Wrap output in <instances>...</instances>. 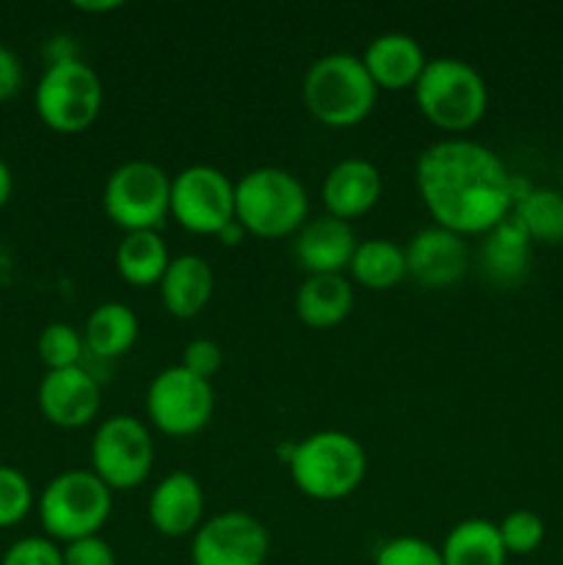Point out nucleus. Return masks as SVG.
Here are the masks:
<instances>
[{
  "mask_svg": "<svg viewBox=\"0 0 563 565\" xmlns=\"http://www.w3.org/2000/svg\"><path fill=\"white\" fill-rule=\"evenodd\" d=\"M414 180L436 226L456 235H486L513 210V177L489 147L445 138L423 149Z\"/></svg>",
  "mask_w": 563,
  "mask_h": 565,
  "instance_id": "f257e3e1",
  "label": "nucleus"
},
{
  "mask_svg": "<svg viewBox=\"0 0 563 565\" xmlns=\"http://www.w3.org/2000/svg\"><path fill=\"white\" fill-rule=\"evenodd\" d=\"M290 480L304 497L334 502L353 494L368 475V452L342 430H318L285 450Z\"/></svg>",
  "mask_w": 563,
  "mask_h": 565,
  "instance_id": "f03ea898",
  "label": "nucleus"
},
{
  "mask_svg": "<svg viewBox=\"0 0 563 565\" xmlns=\"http://www.w3.org/2000/svg\"><path fill=\"white\" fill-rule=\"evenodd\" d=\"M304 105L326 127H353L375 108L379 86L359 55L329 53L312 61L304 75Z\"/></svg>",
  "mask_w": 563,
  "mask_h": 565,
  "instance_id": "7ed1b4c3",
  "label": "nucleus"
},
{
  "mask_svg": "<svg viewBox=\"0 0 563 565\" xmlns=\"http://www.w3.org/2000/svg\"><path fill=\"white\" fill-rule=\"evenodd\" d=\"M307 191L296 174L259 166L235 182V221L246 235L276 241L298 232L307 218Z\"/></svg>",
  "mask_w": 563,
  "mask_h": 565,
  "instance_id": "20e7f679",
  "label": "nucleus"
},
{
  "mask_svg": "<svg viewBox=\"0 0 563 565\" xmlns=\"http://www.w3.org/2000/svg\"><path fill=\"white\" fill-rule=\"evenodd\" d=\"M414 99L425 119L447 132H464L484 119L489 88L484 75L461 58H431L414 86Z\"/></svg>",
  "mask_w": 563,
  "mask_h": 565,
  "instance_id": "39448f33",
  "label": "nucleus"
},
{
  "mask_svg": "<svg viewBox=\"0 0 563 565\" xmlns=\"http://www.w3.org/2000/svg\"><path fill=\"white\" fill-rule=\"evenodd\" d=\"M114 511V491L94 472L70 469L44 486L39 497V519L50 541L92 539L99 535Z\"/></svg>",
  "mask_w": 563,
  "mask_h": 565,
  "instance_id": "423d86ee",
  "label": "nucleus"
},
{
  "mask_svg": "<svg viewBox=\"0 0 563 565\" xmlns=\"http://www.w3.org/2000/svg\"><path fill=\"white\" fill-rule=\"evenodd\" d=\"M103 99L105 88L99 75L75 55L55 58L33 94L39 119L61 136L88 130L103 110Z\"/></svg>",
  "mask_w": 563,
  "mask_h": 565,
  "instance_id": "0eeeda50",
  "label": "nucleus"
},
{
  "mask_svg": "<svg viewBox=\"0 0 563 565\" xmlns=\"http://www.w3.org/2000/svg\"><path fill=\"white\" fill-rule=\"evenodd\" d=\"M171 177L152 160L116 166L103 188V210L119 230L158 232L169 218Z\"/></svg>",
  "mask_w": 563,
  "mask_h": 565,
  "instance_id": "6e6552de",
  "label": "nucleus"
},
{
  "mask_svg": "<svg viewBox=\"0 0 563 565\" xmlns=\"http://www.w3.org/2000/svg\"><path fill=\"white\" fill-rule=\"evenodd\" d=\"M152 463L155 445L141 419L114 414L94 430L92 472L110 491L138 489L152 472Z\"/></svg>",
  "mask_w": 563,
  "mask_h": 565,
  "instance_id": "1a4fd4ad",
  "label": "nucleus"
},
{
  "mask_svg": "<svg viewBox=\"0 0 563 565\" xmlns=\"http://www.w3.org/2000/svg\"><path fill=\"white\" fill-rule=\"evenodd\" d=\"M213 412V381L199 379L180 364L160 370L147 390L149 423L174 439H185L208 428Z\"/></svg>",
  "mask_w": 563,
  "mask_h": 565,
  "instance_id": "9d476101",
  "label": "nucleus"
},
{
  "mask_svg": "<svg viewBox=\"0 0 563 565\" xmlns=\"http://www.w3.org/2000/svg\"><path fill=\"white\" fill-rule=\"evenodd\" d=\"M169 215L193 235L219 237L235 221V182L215 166H188L171 180Z\"/></svg>",
  "mask_w": 563,
  "mask_h": 565,
  "instance_id": "9b49d317",
  "label": "nucleus"
},
{
  "mask_svg": "<svg viewBox=\"0 0 563 565\" xmlns=\"http://www.w3.org/2000/svg\"><path fill=\"white\" fill-rule=\"evenodd\" d=\"M270 535L257 516L224 511L202 522L191 541L193 565H265Z\"/></svg>",
  "mask_w": 563,
  "mask_h": 565,
  "instance_id": "f8f14e48",
  "label": "nucleus"
},
{
  "mask_svg": "<svg viewBox=\"0 0 563 565\" xmlns=\"http://www.w3.org/2000/svg\"><path fill=\"white\" fill-rule=\"evenodd\" d=\"M403 254H406L408 276L428 290H445V287L458 285L469 265L464 237L436 224L419 230L403 248Z\"/></svg>",
  "mask_w": 563,
  "mask_h": 565,
  "instance_id": "ddd939ff",
  "label": "nucleus"
},
{
  "mask_svg": "<svg viewBox=\"0 0 563 565\" xmlns=\"http://www.w3.org/2000/svg\"><path fill=\"white\" fill-rule=\"evenodd\" d=\"M36 397L44 419L64 430H77L88 425L103 406L97 379L86 367L47 370Z\"/></svg>",
  "mask_w": 563,
  "mask_h": 565,
  "instance_id": "4468645a",
  "label": "nucleus"
},
{
  "mask_svg": "<svg viewBox=\"0 0 563 565\" xmlns=\"http://www.w3.org/2000/svg\"><path fill=\"white\" fill-rule=\"evenodd\" d=\"M357 246V235L348 221L320 215L296 232L293 254L309 276H342L351 268Z\"/></svg>",
  "mask_w": 563,
  "mask_h": 565,
  "instance_id": "2eb2a0df",
  "label": "nucleus"
},
{
  "mask_svg": "<svg viewBox=\"0 0 563 565\" xmlns=\"http://www.w3.org/2000/svg\"><path fill=\"white\" fill-rule=\"evenodd\" d=\"M381 171L364 158H346L331 166L326 174L320 196H323L326 215L340 221H353L370 213L381 199Z\"/></svg>",
  "mask_w": 563,
  "mask_h": 565,
  "instance_id": "dca6fc26",
  "label": "nucleus"
},
{
  "mask_svg": "<svg viewBox=\"0 0 563 565\" xmlns=\"http://www.w3.org/2000/svg\"><path fill=\"white\" fill-rule=\"evenodd\" d=\"M149 522L166 539H185L202 527L204 494L191 472H171L149 497Z\"/></svg>",
  "mask_w": 563,
  "mask_h": 565,
  "instance_id": "f3484780",
  "label": "nucleus"
},
{
  "mask_svg": "<svg viewBox=\"0 0 563 565\" xmlns=\"http://www.w3.org/2000/svg\"><path fill=\"white\" fill-rule=\"evenodd\" d=\"M362 64L375 86L403 92V88L417 86L428 58L417 39L408 33H381L364 47Z\"/></svg>",
  "mask_w": 563,
  "mask_h": 565,
  "instance_id": "a211bd4d",
  "label": "nucleus"
},
{
  "mask_svg": "<svg viewBox=\"0 0 563 565\" xmlns=\"http://www.w3.org/2000/svg\"><path fill=\"white\" fill-rule=\"evenodd\" d=\"M158 287L166 312L171 318L191 320L213 298L215 274L208 259L199 257V254H180V257H171Z\"/></svg>",
  "mask_w": 563,
  "mask_h": 565,
  "instance_id": "6ab92c4d",
  "label": "nucleus"
},
{
  "mask_svg": "<svg viewBox=\"0 0 563 565\" xmlns=\"http://www.w3.org/2000/svg\"><path fill=\"white\" fill-rule=\"evenodd\" d=\"M351 309L353 287L346 276H307L296 290V315L309 329H334Z\"/></svg>",
  "mask_w": 563,
  "mask_h": 565,
  "instance_id": "aec40b11",
  "label": "nucleus"
},
{
  "mask_svg": "<svg viewBox=\"0 0 563 565\" xmlns=\"http://www.w3.org/2000/svg\"><path fill=\"white\" fill-rule=\"evenodd\" d=\"M530 243L533 241L522 230V224L508 215L502 224L486 232L484 252H480L486 276L500 287L519 285L530 268Z\"/></svg>",
  "mask_w": 563,
  "mask_h": 565,
  "instance_id": "412c9836",
  "label": "nucleus"
},
{
  "mask_svg": "<svg viewBox=\"0 0 563 565\" xmlns=\"http://www.w3.org/2000/svg\"><path fill=\"white\" fill-rule=\"evenodd\" d=\"M445 565H506L508 552L502 546L500 530L489 519H464L439 546Z\"/></svg>",
  "mask_w": 563,
  "mask_h": 565,
  "instance_id": "4be33fe9",
  "label": "nucleus"
},
{
  "mask_svg": "<svg viewBox=\"0 0 563 565\" xmlns=\"http://www.w3.org/2000/svg\"><path fill=\"white\" fill-rule=\"evenodd\" d=\"M138 340V318L127 303L108 301L99 303L86 320L83 342L86 351L97 359H119L136 345Z\"/></svg>",
  "mask_w": 563,
  "mask_h": 565,
  "instance_id": "5701e85b",
  "label": "nucleus"
},
{
  "mask_svg": "<svg viewBox=\"0 0 563 565\" xmlns=\"http://www.w3.org/2000/svg\"><path fill=\"white\" fill-rule=\"evenodd\" d=\"M171 257L158 232H127L116 246V270L132 287L160 285Z\"/></svg>",
  "mask_w": 563,
  "mask_h": 565,
  "instance_id": "b1692460",
  "label": "nucleus"
},
{
  "mask_svg": "<svg viewBox=\"0 0 563 565\" xmlns=\"http://www.w3.org/2000/svg\"><path fill=\"white\" fill-rule=\"evenodd\" d=\"M348 270H351L353 281L368 287V290H390L408 276L403 248L392 241H384V237L359 243Z\"/></svg>",
  "mask_w": 563,
  "mask_h": 565,
  "instance_id": "393cba45",
  "label": "nucleus"
},
{
  "mask_svg": "<svg viewBox=\"0 0 563 565\" xmlns=\"http://www.w3.org/2000/svg\"><path fill=\"white\" fill-rule=\"evenodd\" d=\"M513 218L522 224L533 243L557 246L563 243V193L552 188H528L513 202Z\"/></svg>",
  "mask_w": 563,
  "mask_h": 565,
  "instance_id": "a878e982",
  "label": "nucleus"
},
{
  "mask_svg": "<svg viewBox=\"0 0 563 565\" xmlns=\"http://www.w3.org/2000/svg\"><path fill=\"white\" fill-rule=\"evenodd\" d=\"M83 342L81 331L70 323H50L39 334V359L47 370H66V367H81L83 359Z\"/></svg>",
  "mask_w": 563,
  "mask_h": 565,
  "instance_id": "bb28decb",
  "label": "nucleus"
},
{
  "mask_svg": "<svg viewBox=\"0 0 563 565\" xmlns=\"http://www.w3.org/2000/svg\"><path fill=\"white\" fill-rule=\"evenodd\" d=\"M497 530H500L502 546H506L508 555H530V552H535L544 544L546 533L539 513L524 511V508L508 513V516L497 524Z\"/></svg>",
  "mask_w": 563,
  "mask_h": 565,
  "instance_id": "cd10ccee",
  "label": "nucleus"
},
{
  "mask_svg": "<svg viewBox=\"0 0 563 565\" xmlns=\"http://www.w3.org/2000/svg\"><path fill=\"white\" fill-rule=\"evenodd\" d=\"M33 489L25 475L0 463V530L14 527L31 513Z\"/></svg>",
  "mask_w": 563,
  "mask_h": 565,
  "instance_id": "c85d7f7f",
  "label": "nucleus"
},
{
  "mask_svg": "<svg viewBox=\"0 0 563 565\" xmlns=\"http://www.w3.org/2000/svg\"><path fill=\"white\" fill-rule=\"evenodd\" d=\"M375 565H445V561L431 541L397 535L381 546L379 555H375Z\"/></svg>",
  "mask_w": 563,
  "mask_h": 565,
  "instance_id": "c756f323",
  "label": "nucleus"
},
{
  "mask_svg": "<svg viewBox=\"0 0 563 565\" xmlns=\"http://www.w3.org/2000/svg\"><path fill=\"white\" fill-rule=\"evenodd\" d=\"M0 565H64V552L55 541L31 535L11 544Z\"/></svg>",
  "mask_w": 563,
  "mask_h": 565,
  "instance_id": "7c9ffc66",
  "label": "nucleus"
},
{
  "mask_svg": "<svg viewBox=\"0 0 563 565\" xmlns=\"http://www.w3.org/2000/svg\"><path fill=\"white\" fill-rule=\"evenodd\" d=\"M221 364H224V353H221L219 342L213 340H191L182 351L180 367H185L188 373L199 375V379L213 381V375L219 373Z\"/></svg>",
  "mask_w": 563,
  "mask_h": 565,
  "instance_id": "2f4dec72",
  "label": "nucleus"
},
{
  "mask_svg": "<svg viewBox=\"0 0 563 565\" xmlns=\"http://www.w3.org/2000/svg\"><path fill=\"white\" fill-rule=\"evenodd\" d=\"M64 565H116V555L110 544L99 535L92 539H81L66 544L64 550Z\"/></svg>",
  "mask_w": 563,
  "mask_h": 565,
  "instance_id": "473e14b6",
  "label": "nucleus"
},
{
  "mask_svg": "<svg viewBox=\"0 0 563 565\" xmlns=\"http://www.w3.org/2000/svg\"><path fill=\"white\" fill-rule=\"evenodd\" d=\"M22 86V64L6 44H0V103L11 99Z\"/></svg>",
  "mask_w": 563,
  "mask_h": 565,
  "instance_id": "72a5a7b5",
  "label": "nucleus"
},
{
  "mask_svg": "<svg viewBox=\"0 0 563 565\" xmlns=\"http://www.w3.org/2000/svg\"><path fill=\"white\" fill-rule=\"evenodd\" d=\"M243 237H246V230H243L237 221H232V224H226L224 230L219 232V241L224 243V246H241Z\"/></svg>",
  "mask_w": 563,
  "mask_h": 565,
  "instance_id": "f704fd0d",
  "label": "nucleus"
},
{
  "mask_svg": "<svg viewBox=\"0 0 563 565\" xmlns=\"http://www.w3.org/2000/svg\"><path fill=\"white\" fill-rule=\"evenodd\" d=\"M11 188H14V177H11V169L6 166V160L0 158V207L11 199Z\"/></svg>",
  "mask_w": 563,
  "mask_h": 565,
  "instance_id": "c9c22d12",
  "label": "nucleus"
},
{
  "mask_svg": "<svg viewBox=\"0 0 563 565\" xmlns=\"http://www.w3.org/2000/svg\"><path fill=\"white\" fill-rule=\"evenodd\" d=\"M75 9L81 11H110V9H121V3L110 0V3H75Z\"/></svg>",
  "mask_w": 563,
  "mask_h": 565,
  "instance_id": "e433bc0d",
  "label": "nucleus"
},
{
  "mask_svg": "<svg viewBox=\"0 0 563 565\" xmlns=\"http://www.w3.org/2000/svg\"><path fill=\"white\" fill-rule=\"evenodd\" d=\"M561 77H563V66H561Z\"/></svg>",
  "mask_w": 563,
  "mask_h": 565,
  "instance_id": "4c0bfd02",
  "label": "nucleus"
}]
</instances>
